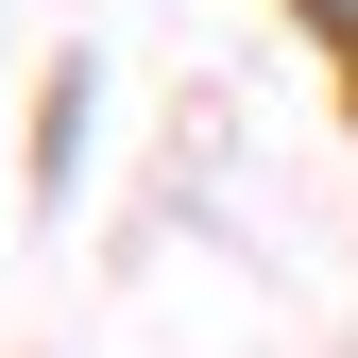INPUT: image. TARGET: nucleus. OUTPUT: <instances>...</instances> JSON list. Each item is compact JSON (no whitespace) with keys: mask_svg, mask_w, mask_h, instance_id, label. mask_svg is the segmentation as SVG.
I'll return each instance as SVG.
<instances>
[{"mask_svg":"<svg viewBox=\"0 0 358 358\" xmlns=\"http://www.w3.org/2000/svg\"><path fill=\"white\" fill-rule=\"evenodd\" d=\"M324 17H341V34H358V0H324Z\"/></svg>","mask_w":358,"mask_h":358,"instance_id":"obj_1","label":"nucleus"}]
</instances>
